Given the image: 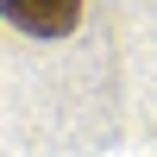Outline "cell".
<instances>
[{
  "instance_id": "obj_1",
  "label": "cell",
  "mask_w": 157,
  "mask_h": 157,
  "mask_svg": "<svg viewBox=\"0 0 157 157\" xmlns=\"http://www.w3.org/2000/svg\"><path fill=\"white\" fill-rule=\"evenodd\" d=\"M0 13L32 38H63L82 19V0H0Z\"/></svg>"
}]
</instances>
